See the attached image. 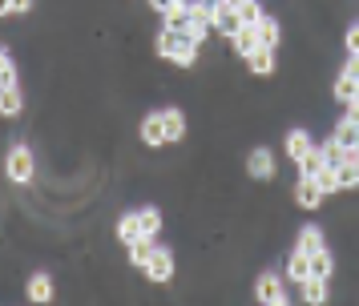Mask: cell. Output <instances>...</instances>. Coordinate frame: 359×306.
<instances>
[{
    "label": "cell",
    "mask_w": 359,
    "mask_h": 306,
    "mask_svg": "<svg viewBox=\"0 0 359 306\" xmlns=\"http://www.w3.org/2000/svg\"><path fill=\"white\" fill-rule=\"evenodd\" d=\"M278 169L275 153H271V145H255L250 153H246V174L255 177V181H271Z\"/></svg>",
    "instance_id": "cell-4"
},
{
    "label": "cell",
    "mask_w": 359,
    "mask_h": 306,
    "mask_svg": "<svg viewBox=\"0 0 359 306\" xmlns=\"http://www.w3.org/2000/svg\"><path fill=\"white\" fill-rule=\"evenodd\" d=\"M283 149H287V158L291 161H299L307 149H315V141H311V133L303 125H294L291 133H287V141H283Z\"/></svg>",
    "instance_id": "cell-13"
},
{
    "label": "cell",
    "mask_w": 359,
    "mask_h": 306,
    "mask_svg": "<svg viewBox=\"0 0 359 306\" xmlns=\"http://www.w3.org/2000/svg\"><path fill=\"white\" fill-rule=\"evenodd\" d=\"M137 218H142V234H146V238H158V234H162V209L158 206H142L137 209Z\"/></svg>",
    "instance_id": "cell-22"
},
{
    "label": "cell",
    "mask_w": 359,
    "mask_h": 306,
    "mask_svg": "<svg viewBox=\"0 0 359 306\" xmlns=\"http://www.w3.org/2000/svg\"><path fill=\"white\" fill-rule=\"evenodd\" d=\"M246 69H250L255 77H271V73H275V48L259 45L250 57H246Z\"/></svg>",
    "instance_id": "cell-12"
},
{
    "label": "cell",
    "mask_w": 359,
    "mask_h": 306,
    "mask_svg": "<svg viewBox=\"0 0 359 306\" xmlns=\"http://www.w3.org/2000/svg\"><path fill=\"white\" fill-rule=\"evenodd\" d=\"M226 4H238V0H226Z\"/></svg>",
    "instance_id": "cell-37"
},
{
    "label": "cell",
    "mask_w": 359,
    "mask_h": 306,
    "mask_svg": "<svg viewBox=\"0 0 359 306\" xmlns=\"http://www.w3.org/2000/svg\"><path fill=\"white\" fill-rule=\"evenodd\" d=\"M307 278H311V254L294 246L291 254H287V282L299 286V282H307Z\"/></svg>",
    "instance_id": "cell-9"
},
{
    "label": "cell",
    "mask_w": 359,
    "mask_h": 306,
    "mask_svg": "<svg viewBox=\"0 0 359 306\" xmlns=\"http://www.w3.org/2000/svg\"><path fill=\"white\" fill-rule=\"evenodd\" d=\"M343 45H347V53H359V20H355V25H347V32H343Z\"/></svg>",
    "instance_id": "cell-31"
},
{
    "label": "cell",
    "mask_w": 359,
    "mask_h": 306,
    "mask_svg": "<svg viewBox=\"0 0 359 306\" xmlns=\"http://www.w3.org/2000/svg\"><path fill=\"white\" fill-rule=\"evenodd\" d=\"M315 181L323 186V193H327V197H331V193H339V186H335V165H331V161H327L323 169H319V177H315Z\"/></svg>",
    "instance_id": "cell-30"
},
{
    "label": "cell",
    "mask_w": 359,
    "mask_h": 306,
    "mask_svg": "<svg viewBox=\"0 0 359 306\" xmlns=\"http://www.w3.org/2000/svg\"><path fill=\"white\" fill-rule=\"evenodd\" d=\"M238 29H243V20H238V13H234V4L218 0V4H214V32L230 41V36H234Z\"/></svg>",
    "instance_id": "cell-7"
},
{
    "label": "cell",
    "mask_w": 359,
    "mask_h": 306,
    "mask_svg": "<svg viewBox=\"0 0 359 306\" xmlns=\"http://www.w3.org/2000/svg\"><path fill=\"white\" fill-rule=\"evenodd\" d=\"M174 48H178V32L162 25V32L154 36V53H158V61H170V57H174Z\"/></svg>",
    "instance_id": "cell-23"
},
{
    "label": "cell",
    "mask_w": 359,
    "mask_h": 306,
    "mask_svg": "<svg viewBox=\"0 0 359 306\" xmlns=\"http://www.w3.org/2000/svg\"><path fill=\"white\" fill-rule=\"evenodd\" d=\"M25 298H29V302H49L53 298V278L49 274H33L29 286H25Z\"/></svg>",
    "instance_id": "cell-19"
},
{
    "label": "cell",
    "mask_w": 359,
    "mask_h": 306,
    "mask_svg": "<svg viewBox=\"0 0 359 306\" xmlns=\"http://www.w3.org/2000/svg\"><path fill=\"white\" fill-rule=\"evenodd\" d=\"M117 238L126 242V246H133L137 238H146V234H142V218H137V209H130V214L117 218Z\"/></svg>",
    "instance_id": "cell-17"
},
{
    "label": "cell",
    "mask_w": 359,
    "mask_h": 306,
    "mask_svg": "<svg viewBox=\"0 0 359 306\" xmlns=\"http://www.w3.org/2000/svg\"><path fill=\"white\" fill-rule=\"evenodd\" d=\"M327 165V158H323V149L315 145V149H307L303 158L294 161V169H299V177H319V169Z\"/></svg>",
    "instance_id": "cell-20"
},
{
    "label": "cell",
    "mask_w": 359,
    "mask_h": 306,
    "mask_svg": "<svg viewBox=\"0 0 359 306\" xmlns=\"http://www.w3.org/2000/svg\"><path fill=\"white\" fill-rule=\"evenodd\" d=\"M20 109H25V93H20V85L0 89V117H20Z\"/></svg>",
    "instance_id": "cell-21"
},
{
    "label": "cell",
    "mask_w": 359,
    "mask_h": 306,
    "mask_svg": "<svg viewBox=\"0 0 359 306\" xmlns=\"http://www.w3.org/2000/svg\"><path fill=\"white\" fill-rule=\"evenodd\" d=\"M198 53H202V45H198L194 36H190V32H178V48H174L170 64H174V69H194Z\"/></svg>",
    "instance_id": "cell-8"
},
{
    "label": "cell",
    "mask_w": 359,
    "mask_h": 306,
    "mask_svg": "<svg viewBox=\"0 0 359 306\" xmlns=\"http://www.w3.org/2000/svg\"><path fill=\"white\" fill-rule=\"evenodd\" d=\"M294 246L307 250V254H319V250H327V234L319 230V225H303V230L294 234Z\"/></svg>",
    "instance_id": "cell-14"
},
{
    "label": "cell",
    "mask_w": 359,
    "mask_h": 306,
    "mask_svg": "<svg viewBox=\"0 0 359 306\" xmlns=\"http://www.w3.org/2000/svg\"><path fill=\"white\" fill-rule=\"evenodd\" d=\"M255 298H259L262 306H287L291 302V294L283 290V274L262 270L259 278H255Z\"/></svg>",
    "instance_id": "cell-3"
},
{
    "label": "cell",
    "mask_w": 359,
    "mask_h": 306,
    "mask_svg": "<svg viewBox=\"0 0 359 306\" xmlns=\"http://www.w3.org/2000/svg\"><path fill=\"white\" fill-rule=\"evenodd\" d=\"M4 177H8L13 186H29L36 177V153L25 141L8 145V153H4Z\"/></svg>",
    "instance_id": "cell-1"
},
{
    "label": "cell",
    "mask_w": 359,
    "mask_h": 306,
    "mask_svg": "<svg viewBox=\"0 0 359 306\" xmlns=\"http://www.w3.org/2000/svg\"><path fill=\"white\" fill-rule=\"evenodd\" d=\"M331 282H323V278H307V282H299V298L303 302H311V306H323L327 298H331Z\"/></svg>",
    "instance_id": "cell-16"
},
{
    "label": "cell",
    "mask_w": 359,
    "mask_h": 306,
    "mask_svg": "<svg viewBox=\"0 0 359 306\" xmlns=\"http://www.w3.org/2000/svg\"><path fill=\"white\" fill-rule=\"evenodd\" d=\"M343 73L359 81V53H347V61H343Z\"/></svg>",
    "instance_id": "cell-32"
},
{
    "label": "cell",
    "mask_w": 359,
    "mask_h": 306,
    "mask_svg": "<svg viewBox=\"0 0 359 306\" xmlns=\"http://www.w3.org/2000/svg\"><path fill=\"white\" fill-rule=\"evenodd\" d=\"M137 137H142V145H149V149H162L165 145V121H162V109H149L142 121H137Z\"/></svg>",
    "instance_id": "cell-5"
},
{
    "label": "cell",
    "mask_w": 359,
    "mask_h": 306,
    "mask_svg": "<svg viewBox=\"0 0 359 306\" xmlns=\"http://www.w3.org/2000/svg\"><path fill=\"white\" fill-rule=\"evenodd\" d=\"M162 121H165V145H174V141H182V137H186V113H182L178 105H165Z\"/></svg>",
    "instance_id": "cell-11"
},
{
    "label": "cell",
    "mask_w": 359,
    "mask_h": 306,
    "mask_svg": "<svg viewBox=\"0 0 359 306\" xmlns=\"http://www.w3.org/2000/svg\"><path fill=\"white\" fill-rule=\"evenodd\" d=\"M259 45H262V41H259V29H250V25H243V29L230 36V48H234V57H238V61H246V57H250Z\"/></svg>",
    "instance_id": "cell-10"
},
{
    "label": "cell",
    "mask_w": 359,
    "mask_h": 306,
    "mask_svg": "<svg viewBox=\"0 0 359 306\" xmlns=\"http://www.w3.org/2000/svg\"><path fill=\"white\" fill-rule=\"evenodd\" d=\"M13 85H20L17 77V61H13V53L0 45V89H13Z\"/></svg>",
    "instance_id": "cell-24"
},
{
    "label": "cell",
    "mask_w": 359,
    "mask_h": 306,
    "mask_svg": "<svg viewBox=\"0 0 359 306\" xmlns=\"http://www.w3.org/2000/svg\"><path fill=\"white\" fill-rule=\"evenodd\" d=\"M331 274H335V258H331V250L311 254V278H323V282H331Z\"/></svg>",
    "instance_id": "cell-25"
},
{
    "label": "cell",
    "mask_w": 359,
    "mask_h": 306,
    "mask_svg": "<svg viewBox=\"0 0 359 306\" xmlns=\"http://www.w3.org/2000/svg\"><path fill=\"white\" fill-rule=\"evenodd\" d=\"M323 202H327V193L315 177H299V181H294V206L299 209H319Z\"/></svg>",
    "instance_id": "cell-6"
},
{
    "label": "cell",
    "mask_w": 359,
    "mask_h": 306,
    "mask_svg": "<svg viewBox=\"0 0 359 306\" xmlns=\"http://www.w3.org/2000/svg\"><path fill=\"white\" fill-rule=\"evenodd\" d=\"M234 13H238V20H243V25H250V29H255L262 16H266V8H262L259 0H238V4H234Z\"/></svg>",
    "instance_id": "cell-27"
},
{
    "label": "cell",
    "mask_w": 359,
    "mask_h": 306,
    "mask_svg": "<svg viewBox=\"0 0 359 306\" xmlns=\"http://www.w3.org/2000/svg\"><path fill=\"white\" fill-rule=\"evenodd\" d=\"M255 29H259V41L266 48H278V41H283V29H278V20L275 16H262L259 25H255Z\"/></svg>",
    "instance_id": "cell-26"
},
{
    "label": "cell",
    "mask_w": 359,
    "mask_h": 306,
    "mask_svg": "<svg viewBox=\"0 0 359 306\" xmlns=\"http://www.w3.org/2000/svg\"><path fill=\"white\" fill-rule=\"evenodd\" d=\"M126 250H130V262H133V266H146L158 246H154V238H137L133 246H126Z\"/></svg>",
    "instance_id": "cell-28"
},
{
    "label": "cell",
    "mask_w": 359,
    "mask_h": 306,
    "mask_svg": "<svg viewBox=\"0 0 359 306\" xmlns=\"http://www.w3.org/2000/svg\"><path fill=\"white\" fill-rule=\"evenodd\" d=\"M170 4H174V0H149V8H154V13H165Z\"/></svg>",
    "instance_id": "cell-35"
},
{
    "label": "cell",
    "mask_w": 359,
    "mask_h": 306,
    "mask_svg": "<svg viewBox=\"0 0 359 306\" xmlns=\"http://www.w3.org/2000/svg\"><path fill=\"white\" fill-rule=\"evenodd\" d=\"M13 13V0H0V16H8Z\"/></svg>",
    "instance_id": "cell-36"
},
{
    "label": "cell",
    "mask_w": 359,
    "mask_h": 306,
    "mask_svg": "<svg viewBox=\"0 0 359 306\" xmlns=\"http://www.w3.org/2000/svg\"><path fill=\"white\" fill-rule=\"evenodd\" d=\"M146 278H149V286H170L174 282V274H178V262H174V250L170 246H158L154 250V258H149L146 266Z\"/></svg>",
    "instance_id": "cell-2"
},
{
    "label": "cell",
    "mask_w": 359,
    "mask_h": 306,
    "mask_svg": "<svg viewBox=\"0 0 359 306\" xmlns=\"http://www.w3.org/2000/svg\"><path fill=\"white\" fill-rule=\"evenodd\" d=\"M343 121H351V125H359V101H351V105H343Z\"/></svg>",
    "instance_id": "cell-34"
},
{
    "label": "cell",
    "mask_w": 359,
    "mask_h": 306,
    "mask_svg": "<svg viewBox=\"0 0 359 306\" xmlns=\"http://www.w3.org/2000/svg\"><path fill=\"white\" fill-rule=\"evenodd\" d=\"M335 186L339 190H359V177H355V165L351 161H335Z\"/></svg>",
    "instance_id": "cell-29"
},
{
    "label": "cell",
    "mask_w": 359,
    "mask_h": 306,
    "mask_svg": "<svg viewBox=\"0 0 359 306\" xmlns=\"http://www.w3.org/2000/svg\"><path fill=\"white\" fill-rule=\"evenodd\" d=\"M33 4H36V0H13V16H25V13H33Z\"/></svg>",
    "instance_id": "cell-33"
},
{
    "label": "cell",
    "mask_w": 359,
    "mask_h": 306,
    "mask_svg": "<svg viewBox=\"0 0 359 306\" xmlns=\"http://www.w3.org/2000/svg\"><path fill=\"white\" fill-rule=\"evenodd\" d=\"M162 20H165V29L186 32V29H190V0H174V4L162 13Z\"/></svg>",
    "instance_id": "cell-15"
},
{
    "label": "cell",
    "mask_w": 359,
    "mask_h": 306,
    "mask_svg": "<svg viewBox=\"0 0 359 306\" xmlns=\"http://www.w3.org/2000/svg\"><path fill=\"white\" fill-rule=\"evenodd\" d=\"M355 93H359V81L347 77V73H339V77H335V85H331V101H335V105H351V101H355Z\"/></svg>",
    "instance_id": "cell-18"
}]
</instances>
